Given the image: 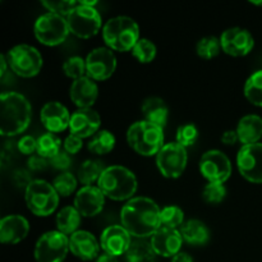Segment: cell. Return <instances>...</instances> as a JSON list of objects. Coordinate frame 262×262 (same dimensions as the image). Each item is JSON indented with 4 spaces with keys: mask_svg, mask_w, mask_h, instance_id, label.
I'll use <instances>...</instances> for the list:
<instances>
[{
    "mask_svg": "<svg viewBox=\"0 0 262 262\" xmlns=\"http://www.w3.org/2000/svg\"><path fill=\"white\" fill-rule=\"evenodd\" d=\"M161 210L154 200L147 197H133L123 206L120 222L130 235L140 239L152 237L161 227Z\"/></svg>",
    "mask_w": 262,
    "mask_h": 262,
    "instance_id": "cell-1",
    "label": "cell"
},
{
    "mask_svg": "<svg viewBox=\"0 0 262 262\" xmlns=\"http://www.w3.org/2000/svg\"><path fill=\"white\" fill-rule=\"evenodd\" d=\"M32 109L23 95L18 92H3L0 96V133L17 136L23 133L31 123Z\"/></svg>",
    "mask_w": 262,
    "mask_h": 262,
    "instance_id": "cell-2",
    "label": "cell"
},
{
    "mask_svg": "<svg viewBox=\"0 0 262 262\" xmlns=\"http://www.w3.org/2000/svg\"><path fill=\"white\" fill-rule=\"evenodd\" d=\"M97 187L102 191L105 197L114 201L132 200L137 192V178L129 169L120 165H113L105 168L97 182Z\"/></svg>",
    "mask_w": 262,
    "mask_h": 262,
    "instance_id": "cell-3",
    "label": "cell"
},
{
    "mask_svg": "<svg viewBox=\"0 0 262 262\" xmlns=\"http://www.w3.org/2000/svg\"><path fill=\"white\" fill-rule=\"evenodd\" d=\"M102 38L107 48L115 51L133 50L140 40V27L133 18L118 15L110 18L102 28Z\"/></svg>",
    "mask_w": 262,
    "mask_h": 262,
    "instance_id": "cell-4",
    "label": "cell"
},
{
    "mask_svg": "<svg viewBox=\"0 0 262 262\" xmlns=\"http://www.w3.org/2000/svg\"><path fill=\"white\" fill-rule=\"evenodd\" d=\"M127 141L138 155H158L164 147L163 128L145 119L138 120L128 128Z\"/></svg>",
    "mask_w": 262,
    "mask_h": 262,
    "instance_id": "cell-5",
    "label": "cell"
},
{
    "mask_svg": "<svg viewBox=\"0 0 262 262\" xmlns=\"http://www.w3.org/2000/svg\"><path fill=\"white\" fill-rule=\"evenodd\" d=\"M25 200L28 210L36 216H49L59 205V194L49 182L33 179L25 189Z\"/></svg>",
    "mask_w": 262,
    "mask_h": 262,
    "instance_id": "cell-6",
    "label": "cell"
},
{
    "mask_svg": "<svg viewBox=\"0 0 262 262\" xmlns=\"http://www.w3.org/2000/svg\"><path fill=\"white\" fill-rule=\"evenodd\" d=\"M7 60L12 71L23 78L37 76L42 68V56L40 51L33 46L25 43L10 49Z\"/></svg>",
    "mask_w": 262,
    "mask_h": 262,
    "instance_id": "cell-7",
    "label": "cell"
},
{
    "mask_svg": "<svg viewBox=\"0 0 262 262\" xmlns=\"http://www.w3.org/2000/svg\"><path fill=\"white\" fill-rule=\"evenodd\" d=\"M33 31L36 38L46 46L60 45L67 40L71 32L67 18L54 13H46L38 17Z\"/></svg>",
    "mask_w": 262,
    "mask_h": 262,
    "instance_id": "cell-8",
    "label": "cell"
},
{
    "mask_svg": "<svg viewBox=\"0 0 262 262\" xmlns=\"http://www.w3.org/2000/svg\"><path fill=\"white\" fill-rule=\"evenodd\" d=\"M69 31L79 38H91L101 28V15L95 7L82 4L72 10L67 17Z\"/></svg>",
    "mask_w": 262,
    "mask_h": 262,
    "instance_id": "cell-9",
    "label": "cell"
},
{
    "mask_svg": "<svg viewBox=\"0 0 262 262\" xmlns=\"http://www.w3.org/2000/svg\"><path fill=\"white\" fill-rule=\"evenodd\" d=\"M69 251V238L58 230L41 235L35 246L36 262H63Z\"/></svg>",
    "mask_w": 262,
    "mask_h": 262,
    "instance_id": "cell-10",
    "label": "cell"
},
{
    "mask_svg": "<svg viewBox=\"0 0 262 262\" xmlns=\"http://www.w3.org/2000/svg\"><path fill=\"white\" fill-rule=\"evenodd\" d=\"M188 163L186 147L178 142H170L164 145V147L156 155V164L164 177L170 179L179 178L186 170Z\"/></svg>",
    "mask_w": 262,
    "mask_h": 262,
    "instance_id": "cell-11",
    "label": "cell"
},
{
    "mask_svg": "<svg viewBox=\"0 0 262 262\" xmlns=\"http://www.w3.org/2000/svg\"><path fill=\"white\" fill-rule=\"evenodd\" d=\"M200 171L209 183L223 184L232 174V163L223 151L210 150L200 160Z\"/></svg>",
    "mask_w": 262,
    "mask_h": 262,
    "instance_id": "cell-12",
    "label": "cell"
},
{
    "mask_svg": "<svg viewBox=\"0 0 262 262\" xmlns=\"http://www.w3.org/2000/svg\"><path fill=\"white\" fill-rule=\"evenodd\" d=\"M237 166L241 176L251 183H262V143L245 145L238 151Z\"/></svg>",
    "mask_w": 262,
    "mask_h": 262,
    "instance_id": "cell-13",
    "label": "cell"
},
{
    "mask_svg": "<svg viewBox=\"0 0 262 262\" xmlns=\"http://www.w3.org/2000/svg\"><path fill=\"white\" fill-rule=\"evenodd\" d=\"M87 76L94 81L110 78L117 69V58L112 49L96 48L86 58Z\"/></svg>",
    "mask_w": 262,
    "mask_h": 262,
    "instance_id": "cell-14",
    "label": "cell"
},
{
    "mask_svg": "<svg viewBox=\"0 0 262 262\" xmlns=\"http://www.w3.org/2000/svg\"><path fill=\"white\" fill-rule=\"evenodd\" d=\"M222 49L232 56H245L251 53L255 46L252 35L241 27H232L225 30L220 37Z\"/></svg>",
    "mask_w": 262,
    "mask_h": 262,
    "instance_id": "cell-15",
    "label": "cell"
},
{
    "mask_svg": "<svg viewBox=\"0 0 262 262\" xmlns=\"http://www.w3.org/2000/svg\"><path fill=\"white\" fill-rule=\"evenodd\" d=\"M132 235L128 233L123 225H110L100 237V246H101L104 253L119 257L123 253H127L130 243H132Z\"/></svg>",
    "mask_w": 262,
    "mask_h": 262,
    "instance_id": "cell-16",
    "label": "cell"
},
{
    "mask_svg": "<svg viewBox=\"0 0 262 262\" xmlns=\"http://www.w3.org/2000/svg\"><path fill=\"white\" fill-rule=\"evenodd\" d=\"M150 243L156 255L163 256V257H174L177 253L181 252L183 238H182L181 230L160 227L152 234Z\"/></svg>",
    "mask_w": 262,
    "mask_h": 262,
    "instance_id": "cell-17",
    "label": "cell"
},
{
    "mask_svg": "<svg viewBox=\"0 0 262 262\" xmlns=\"http://www.w3.org/2000/svg\"><path fill=\"white\" fill-rule=\"evenodd\" d=\"M105 205V194L99 187L84 186L74 197V207L82 216L92 217L102 211Z\"/></svg>",
    "mask_w": 262,
    "mask_h": 262,
    "instance_id": "cell-18",
    "label": "cell"
},
{
    "mask_svg": "<svg viewBox=\"0 0 262 262\" xmlns=\"http://www.w3.org/2000/svg\"><path fill=\"white\" fill-rule=\"evenodd\" d=\"M100 248L99 241L87 230H78L69 238V251L82 261L96 260L100 256Z\"/></svg>",
    "mask_w": 262,
    "mask_h": 262,
    "instance_id": "cell-19",
    "label": "cell"
},
{
    "mask_svg": "<svg viewBox=\"0 0 262 262\" xmlns=\"http://www.w3.org/2000/svg\"><path fill=\"white\" fill-rule=\"evenodd\" d=\"M101 119L100 115L95 110L90 109H78L74 112L71 117L69 129L74 136H78L82 140L87 137H92L100 130Z\"/></svg>",
    "mask_w": 262,
    "mask_h": 262,
    "instance_id": "cell-20",
    "label": "cell"
},
{
    "mask_svg": "<svg viewBox=\"0 0 262 262\" xmlns=\"http://www.w3.org/2000/svg\"><path fill=\"white\" fill-rule=\"evenodd\" d=\"M41 123L51 133H59L69 128L71 115L68 109L58 101L46 102L40 113Z\"/></svg>",
    "mask_w": 262,
    "mask_h": 262,
    "instance_id": "cell-21",
    "label": "cell"
},
{
    "mask_svg": "<svg viewBox=\"0 0 262 262\" xmlns=\"http://www.w3.org/2000/svg\"><path fill=\"white\" fill-rule=\"evenodd\" d=\"M30 232V223L20 215H8L0 222V241L4 245L22 242Z\"/></svg>",
    "mask_w": 262,
    "mask_h": 262,
    "instance_id": "cell-22",
    "label": "cell"
},
{
    "mask_svg": "<svg viewBox=\"0 0 262 262\" xmlns=\"http://www.w3.org/2000/svg\"><path fill=\"white\" fill-rule=\"evenodd\" d=\"M69 96L79 109H90L99 96V87L94 79L84 76L72 83Z\"/></svg>",
    "mask_w": 262,
    "mask_h": 262,
    "instance_id": "cell-23",
    "label": "cell"
},
{
    "mask_svg": "<svg viewBox=\"0 0 262 262\" xmlns=\"http://www.w3.org/2000/svg\"><path fill=\"white\" fill-rule=\"evenodd\" d=\"M237 133L243 146L258 143L262 138V118L255 114L243 117L238 123Z\"/></svg>",
    "mask_w": 262,
    "mask_h": 262,
    "instance_id": "cell-24",
    "label": "cell"
},
{
    "mask_svg": "<svg viewBox=\"0 0 262 262\" xmlns=\"http://www.w3.org/2000/svg\"><path fill=\"white\" fill-rule=\"evenodd\" d=\"M141 109H142L145 120L160 128L165 127L166 122H168L169 110L163 99H160V97H148L143 101Z\"/></svg>",
    "mask_w": 262,
    "mask_h": 262,
    "instance_id": "cell-25",
    "label": "cell"
},
{
    "mask_svg": "<svg viewBox=\"0 0 262 262\" xmlns=\"http://www.w3.org/2000/svg\"><path fill=\"white\" fill-rule=\"evenodd\" d=\"M181 234L183 241L189 245L201 246L209 242L210 230L201 220L191 219L181 228Z\"/></svg>",
    "mask_w": 262,
    "mask_h": 262,
    "instance_id": "cell-26",
    "label": "cell"
},
{
    "mask_svg": "<svg viewBox=\"0 0 262 262\" xmlns=\"http://www.w3.org/2000/svg\"><path fill=\"white\" fill-rule=\"evenodd\" d=\"M81 216L78 210L74 206H66L56 215V228L58 232L66 235H72L78 232L81 224Z\"/></svg>",
    "mask_w": 262,
    "mask_h": 262,
    "instance_id": "cell-27",
    "label": "cell"
},
{
    "mask_svg": "<svg viewBox=\"0 0 262 262\" xmlns=\"http://www.w3.org/2000/svg\"><path fill=\"white\" fill-rule=\"evenodd\" d=\"M125 256L128 262H156V252L151 243L140 238L132 241Z\"/></svg>",
    "mask_w": 262,
    "mask_h": 262,
    "instance_id": "cell-28",
    "label": "cell"
},
{
    "mask_svg": "<svg viewBox=\"0 0 262 262\" xmlns=\"http://www.w3.org/2000/svg\"><path fill=\"white\" fill-rule=\"evenodd\" d=\"M115 137L106 129H100L89 142V150L96 155H106L114 148Z\"/></svg>",
    "mask_w": 262,
    "mask_h": 262,
    "instance_id": "cell-29",
    "label": "cell"
},
{
    "mask_svg": "<svg viewBox=\"0 0 262 262\" xmlns=\"http://www.w3.org/2000/svg\"><path fill=\"white\" fill-rule=\"evenodd\" d=\"M104 170L105 166L102 161L96 160V159H90V160H86L79 166L78 181L86 184V186H91L94 182H99Z\"/></svg>",
    "mask_w": 262,
    "mask_h": 262,
    "instance_id": "cell-30",
    "label": "cell"
},
{
    "mask_svg": "<svg viewBox=\"0 0 262 262\" xmlns=\"http://www.w3.org/2000/svg\"><path fill=\"white\" fill-rule=\"evenodd\" d=\"M61 148V141L55 133H43L42 136L37 138V154L42 158L53 159L54 156L58 155L60 152Z\"/></svg>",
    "mask_w": 262,
    "mask_h": 262,
    "instance_id": "cell-31",
    "label": "cell"
},
{
    "mask_svg": "<svg viewBox=\"0 0 262 262\" xmlns=\"http://www.w3.org/2000/svg\"><path fill=\"white\" fill-rule=\"evenodd\" d=\"M245 96L251 104L262 107V69L251 74L245 84Z\"/></svg>",
    "mask_w": 262,
    "mask_h": 262,
    "instance_id": "cell-32",
    "label": "cell"
},
{
    "mask_svg": "<svg viewBox=\"0 0 262 262\" xmlns=\"http://www.w3.org/2000/svg\"><path fill=\"white\" fill-rule=\"evenodd\" d=\"M222 50V42L220 38L214 37V36H207V37L201 38L196 46V51L199 56L202 59H212L219 55Z\"/></svg>",
    "mask_w": 262,
    "mask_h": 262,
    "instance_id": "cell-33",
    "label": "cell"
},
{
    "mask_svg": "<svg viewBox=\"0 0 262 262\" xmlns=\"http://www.w3.org/2000/svg\"><path fill=\"white\" fill-rule=\"evenodd\" d=\"M161 227L171 228V229H177V228L183 225L184 222V212L182 211L181 207L178 206H166L161 210L160 214Z\"/></svg>",
    "mask_w": 262,
    "mask_h": 262,
    "instance_id": "cell-34",
    "label": "cell"
},
{
    "mask_svg": "<svg viewBox=\"0 0 262 262\" xmlns=\"http://www.w3.org/2000/svg\"><path fill=\"white\" fill-rule=\"evenodd\" d=\"M53 187L55 191L58 192L59 196L68 197L76 191L77 188V179L69 171H64V173L59 174L53 182Z\"/></svg>",
    "mask_w": 262,
    "mask_h": 262,
    "instance_id": "cell-35",
    "label": "cell"
},
{
    "mask_svg": "<svg viewBox=\"0 0 262 262\" xmlns=\"http://www.w3.org/2000/svg\"><path fill=\"white\" fill-rule=\"evenodd\" d=\"M132 53L140 63H151L156 56V46L148 38H140Z\"/></svg>",
    "mask_w": 262,
    "mask_h": 262,
    "instance_id": "cell-36",
    "label": "cell"
},
{
    "mask_svg": "<svg viewBox=\"0 0 262 262\" xmlns=\"http://www.w3.org/2000/svg\"><path fill=\"white\" fill-rule=\"evenodd\" d=\"M63 71L67 77L72 79H79L82 77L86 76V60L81 58V56H72V58L67 59L66 63L63 64Z\"/></svg>",
    "mask_w": 262,
    "mask_h": 262,
    "instance_id": "cell-37",
    "label": "cell"
},
{
    "mask_svg": "<svg viewBox=\"0 0 262 262\" xmlns=\"http://www.w3.org/2000/svg\"><path fill=\"white\" fill-rule=\"evenodd\" d=\"M42 5L49 10V13L61 15V17H68L69 13L76 9L79 5V2L74 0H49L42 2Z\"/></svg>",
    "mask_w": 262,
    "mask_h": 262,
    "instance_id": "cell-38",
    "label": "cell"
},
{
    "mask_svg": "<svg viewBox=\"0 0 262 262\" xmlns=\"http://www.w3.org/2000/svg\"><path fill=\"white\" fill-rule=\"evenodd\" d=\"M199 138V130L193 124H183L177 130V142L183 147H188L196 143Z\"/></svg>",
    "mask_w": 262,
    "mask_h": 262,
    "instance_id": "cell-39",
    "label": "cell"
},
{
    "mask_svg": "<svg viewBox=\"0 0 262 262\" xmlns=\"http://www.w3.org/2000/svg\"><path fill=\"white\" fill-rule=\"evenodd\" d=\"M227 196V188L219 183H209L204 188V199L209 204H220Z\"/></svg>",
    "mask_w": 262,
    "mask_h": 262,
    "instance_id": "cell-40",
    "label": "cell"
},
{
    "mask_svg": "<svg viewBox=\"0 0 262 262\" xmlns=\"http://www.w3.org/2000/svg\"><path fill=\"white\" fill-rule=\"evenodd\" d=\"M17 147L23 155L32 156L33 152H37V140H35L32 136H23L18 141Z\"/></svg>",
    "mask_w": 262,
    "mask_h": 262,
    "instance_id": "cell-41",
    "label": "cell"
},
{
    "mask_svg": "<svg viewBox=\"0 0 262 262\" xmlns=\"http://www.w3.org/2000/svg\"><path fill=\"white\" fill-rule=\"evenodd\" d=\"M50 165L56 170H68L72 165V158L67 151H60L58 155L50 159Z\"/></svg>",
    "mask_w": 262,
    "mask_h": 262,
    "instance_id": "cell-42",
    "label": "cell"
},
{
    "mask_svg": "<svg viewBox=\"0 0 262 262\" xmlns=\"http://www.w3.org/2000/svg\"><path fill=\"white\" fill-rule=\"evenodd\" d=\"M64 151L69 154V155H74V154L79 152V150L83 146V142H82V138L78 137V136L74 135H69L68 137L64 140Z\"/></svg>",
    "mask_w": 262,
    "mask_h": 262,
    "instance_id": "cell-43",
    "label": "cell"
},
{
    "mask_svg": "<svg viewBox=\"0 0 262 262\" xmlns=\"http://www.w3.org/2000/svg\"><path fill=\"white\" fill-rule=\"evenodd\" d=\"M49 164H50V160L42 158V156H40L38 154H37V155L30 156V159H28V161H27L28 169H30V170H32V171L45 170V169L48 168Z\"/></svg>",
    "mask_w": 262,
    "mask_h": 262,
    "instance_id": "cell-44",
    "label": "cell"
},
{
    "mask_svg": "<svg viewBox=\"0 0 262 262\" xmlns=\"http://www.w3.org/2000/svg\"><path fill=\"white\" fill-rule=\"evenodd\" d=\"M13 181H14L15 186L19 187V188H27L30 186L31 182L33 179H31V174L28 173L27 170H23V169H19L14 173V177H13Z\"/></svg>",
    "mask_w": 262,
    "mask_h": 262,
    "instance_id": "cell-45",
    "label": "cell"
},
{
    "mask_svg": "<svg viewBox=\"0 0 262 262\" xmlns=\"http://www.w3.org/2000/svg\"><path fill=\"white\" fill-rule=\"evenodd\" d=\"M237 141H239L237 130H225V132L223 133L222 142L224 143V145L232 146V145H234Z\"/></svg>",
    "mask_w": 262,
    "mask_h": 262,
    "instance_id": "cell-46",
    "label": "cell"
},
{
    "mask_svg": "<svg viewBox=\"0 0 262 262\" xmlns=\"http://www.w3.org/2000/svg\"><path fill=\"white\" fill-rule=\"evenodd\" d=\"M171 262H193V258L187 252H179L171 257Z\"/></svg>",
    "mask_w": 262,
    "mask_h": 262,
    "instance_id": "cell-47",
    "label": "cell"
},
{
    "mask_svg": "<svg viewBox=\"0 0 262 262\" xmlns=\"http://www.w3.org/2000/svg\"><path fill=\"white\" fill-rule=\"evenodd\" d=\"M96 262H119L118 261V257L112 255H107V253H102L99 257L96 258Z\"/></svg>",
    "mask_w": 262,
    "mask_h": 262,
    "instance_id": "cell-48",
    "label": "cell"
},
{
    "mask_svg": "<svg viewBox=\"0 0 262 262\" xmlns=\"http://www.w3.org/2000/svg\"><path fill=\"white\" fill-rule=\"evenodd\" d=\"M7 56L0 55V66H2V72H0V76H4L5 72H7Z\"/></svg>",
    "mask_w": 262,
    "mask_h": 262,
    "instance_id": "cell-49",
    "label": "cell"
},
{
    "mask_svg": "<svg viewBox=\"0 0 262 262\" xmlns=\"http://www.w3.org/2000/svg\"><path fill=\"white\" fill-rule=\"evenodd\" d=\"M251 3H252L253 5H257V7H262V2H253V0H252Z\"/></svg>",
    "mask_w": 262,
    "mask_h": 262,
    "instance_id": "cell-50",
    "label": "cell"
}]
</instances>
